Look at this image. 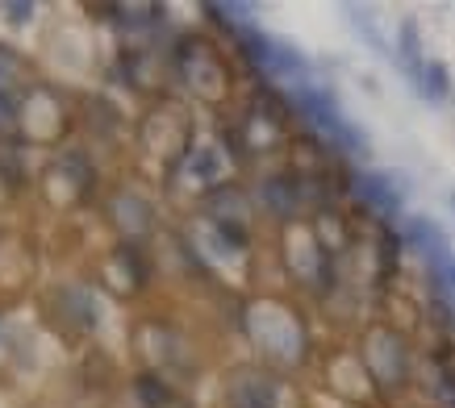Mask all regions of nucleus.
Listing matches in <instances>:
<instances>
[{"label": "nucleus", "mask_w": 455, "mask_h": 408, "mask_svg": "<svg viewBox=\"0 0 455 408\" xmlns=\"http://www.w3.org/2000/svg\"><path fill=\"white\" fill-rule=\"evenodd\" d=\"M351 184H355V196H359V200L368 204L372 213H380V217H393V213L401 208V188H393V179H388V176L359 171Z\"/></svg>", "instance_id": "obj_5"}, {"label": "nucleus", "mask_w": 455, "mask_h": 408, "mask_svg": "<svg viewBox=\"0 0 455 408\" xmlns=\"http://www.w3.org/2000/svg\"><path fill=\"white\" fill-rule=\"evenodd\" d=\"M451 213H455V196H451Z\"/></svg>", "instance_id": "obj_15"}, {"label": "nucleus", "mask_w": 455, "mask_h": 408, "mask_svg": "<svg viewBox=\"0 0 455 408\" xmlns=\"http://www.w3.org/2000/svg\"><path fill=\"white\" fill-rule=\"evenodd\" d=\"M343 13L351 17V26H355V34H359V38H363V42H368V46H372L376 55H388V46H385V38H380V29L372 26V17L363 13L359 4H347Z\"/></svg>", "instance_id": "obj_7"}, {"label": "nucleus", "mask_w": 455, "mask_h": 408, "mask_svg": "<svg viewBox=\"0 0 455 408\" xmlns=\"http://www.w3.org/2000/svg\"><path fill=\"white\" fill-rule=\"evenodd\" d=\"M292 105L305 113V122L314 125L317 134H326L334 142V146L351 150V154H359L363 150V134H359L355 125L343 117V109L334 105V96L326 92V88H314V83H297L292 88Z\"/></svg>", "instance_id": "obj_1"}, {"label": "nucleus", "mask_w": 455, "mask_h": 408, "mask_svg": "<svg viewBox=\"0 0 455 408\" xmlns=\"http://www.w3.org/2000/svg\"><path fill=\"white\" fill-rule=\"evenodd\" d=\"M276 383L263 380L259 371H238L230 380V408H276Z\"/></svg>", "instance_id": "obj_4"}, {"label": "nucleus", "mask_w": 455, "mask_h": 408, "mask_svg": "<svg viewBox=\"0 0 455 408\" xmlns=\"http://www.w3.org/2000/svg\"><path fill=\"white\" fill-rule=\"evenodd\" d=\"M188 171H193L201 184H213V179L221 176V159H218V150H196L193 154V163H188Z\"/></svg>", "instance_id": "obj_10"}, {"label": "nucleus", "mask_w": 455, "mask_h": 408, "mask_svg": "<svg viewBox=\"0 0 455 408\" xmlns=\"http://www.w3.org/2000/svg\"><path fill=\"white\" fill-rule=\"evenodd\" d=\"M405 242L414 246V255H422V259L430 263V271L443 267V263H451L447 259V255H451V246H447L443 230L430 217H410L405 221Z\"/></svg>", "instance_id": "obj_3"}, {"label": "nucleus", "mask_w": 455, "mask_h": 408, "mask_svg": "<svg viewBox=\"0 0 455 408\" xmlns=\"http://www.w3.org/2000/svg\"><path fill=\"white\" fill-rule=\"evenodd\" d=\"M134 396H139L147 408H164L167 400H172V392H167V388L155 380V375H142V380L134 383Z\"/></svg>", "instance_id": "obj_11"}, {"label": "nucleus", "mask_w": 455, "mask_h": 408, "mask_svg": "<svg viewBox=\"0 0 455 408\" xmlns=\"http://www.w3.org/2000/svg\"><path fill=\"white\" fill-rule=\"evenodd\" d=\"M4 13H9V17H13V21H17V26H26V21H29V17H34V9H29V4H4Z\"/></svg>", "instance_id": "obj_13"}, {"label": "nucleus", "mask_w": 455, "mask_h": 408, "mask_svg": "<svg viewBox=\"0 0 455 408\" xmlns=\"http://www.w3.org/2000/svg\"><path fill=\"white\" fill-rule=\"evenodd\" d=\"M439 396L447 400V404L455 408V371L447 367V371H439Z\"/></svg>", "instance_id": "obj_12"}, {"label": "nucleus", "mask_w": 455, "mask_h": 408, "mask_svg": "<svg viewBox=\"0 0 455 408\" xmlns=\"http://www.w3.org/2000/svg\"><path fill=\"white\" fill-rule=\"evenodd\" d=\"M397 63L410 71V80L422 88V71H427V63H422V42H418V26H414V21H401V34H397Z\"/></svg>", "instance_id": "obj_6"}, {"label": "nucleus", "mask_w": 455, "mask_h": 408, "mask_svg": "<svg viewBox=\"0 0 455 408\" xmlns=\"http://www.w3.org/2000/svg\"><path fill=\"white\" fill-rule=\"evenodd\" d=\"M238 42H243V55H247L263 75H272V80H301L305 75V59L292 51L289 42L267 38V34H259L255 26L243 29Z\"/></svg>", "instance_id": "obj_2"}, {"label": "nucleus", "mask_w": 455, "mask_h": 408, "mask_svg": "<svg viewBox=\"0 0 455 408\" xmlns=\"http://www.w3.org/2000/svg\"><path fill=\"white\" fill-rule=\"evenodd\" d=\"M263 196H267V204L276 208V213H292V204H297V188H292L289 176H276L263 184Z\"/></svg>", "instance_id": "obj_8"}, {"label": "nucleus", "mask_w": 455, "mask_h": 408, "mask_svg": "<svg viewBox=\"0 0 455 408\" xmlns=\"http://www.w3.org/2000/svg\"><path fill=\"white\" fill-rule=\"evenodd\" d=\"M447 92H451V71L443 67V63H427V71H422V96L427 100H447Z\"/></svg>", "instance_id": "obj_9"}, {"label": "nucleus", "mask_w": 455, "mask_h": 408, "mask_svg": "<svg viewBox=\"0 0 455 408\" xmlns=\"http://www.w3.org/2000/svg\"><path fill=\"white\" fill-rule=\"evenodd\" d=\"M0 122H13V100H9V92H0Z\"/></svg>", "instance_id": "obj_14"}]
</instances>
